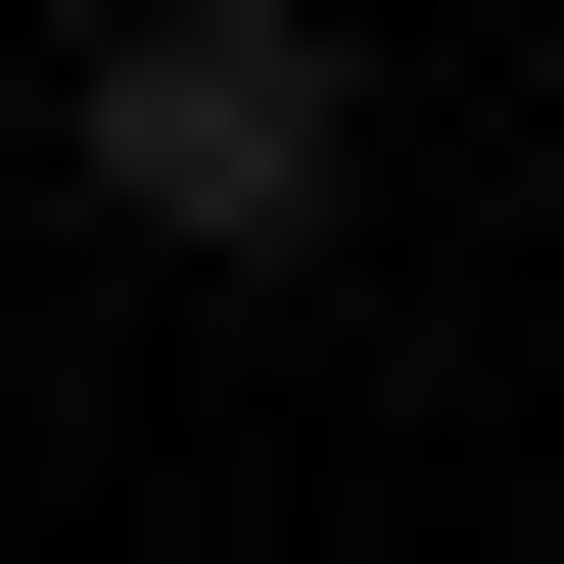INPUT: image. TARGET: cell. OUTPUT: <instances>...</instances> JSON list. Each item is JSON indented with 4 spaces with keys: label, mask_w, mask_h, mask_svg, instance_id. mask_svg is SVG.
Returning a JSON list of instances; mask_svg holds the SVG:
<instances>
[{
    "label": "cell",
    "mask_w": 564,
    "mask_h": 564,
    "mask_svg": "<svg viewBox=\"0 0 564 564\" xmlns=\"http://www.w3.org/2000/svg\"><path fill=\"white\" fill-rule=\"evenodd\" d=\"M47 141H95V236H188V282H282L329 188H377L329 0H95V47H47Z\"/></svg>",
    "instance_id": "1"
}]
</instances>
